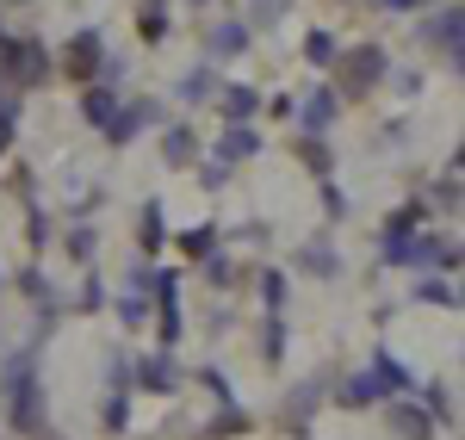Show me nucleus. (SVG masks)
I'll return each instance as SVG.
<instances>
[{
	"label": "nucleus",
	"mask_w": 465,
	"mask_h": 440,
	"mask_svg": "<svg viewBox=\"0 0 465 440\" xmlns=\"http://www.w3.org/2000/svg\"><path fill=\"white\" fill-rule=\"evenodd\" d=\"M193 155H199V137H193L186 124H168V131H162V161H168V168H186Z\"/></svg>",
	"instance_id": "nucleus-5"
},
{
	"label": "nucleus",
	"mask_w": 465,
	"mask_h": 440,
	"mask_svg": "<svg viewBox=\"0 0 465 440\" xmlns=\"http://www.w3.org/2000/svg\"><path fill=\"white\" fill-rule=\"evenodd\" d=\"M429 37L440 44V50H447V63H460V6H447V13H440V19L429 25Z\"/></svg>",
	"instance_id": "nucleus-10"
},
{
	"label": "nucleus",
	"mask_w": 465,
	"mask_h": 440,
	"mask_svg": "<svg viewBox=\"0 0 465 440\" xmlns=\"http://www.w3.org/2000/svg\"><path fill=\"white\" fill-rule=\"evenodd\" d=\"M193 6H205V0H193Z\"/></svg>",
	"instance_id": "nucleus-20"
},
{
	"label": "nucleus",
	"mask_w": 465,
	"mask_h": 440,
	"mask_svg": "<svg viewBox=\"0 0 465 440\" xmlns=\"http://www.w3.org/2000/svg\"><path fill=\"white\" fill-rule=\"evenodd\" d=\"M254 149H261V137H254L249 124H230V131H223V143H217V155H223V161H249Z\"/></svg>",
	"instance_id": "nucleus-9"
},
{
	"label": "nucleus",
	"mask_w": 465,
	"mask_h": 440,
	"mask_svg": "<svg viewBox=\"0 0 465 440\" xmlns=\"http://www.w3.org/2000/svg\"><path fill=\"white\" fill-rule=\"evenodd\" d=\"M217 100H223V118H230V124H249L254 112H261V93H254V87H223V93H217Z\"/></svg>",
	"instance_id": "nucleus-7"
},
{
	"label": "nucleus",
	"mask_w": 465,
	"mask_h": 440,
	"mask_svg": "<svg viewBox=\"0 0 465 440\" xmlns=\"http://www.w3.org/2000/svg\"><path fill=\"white\" fill-rule=\"evenodd\" d=\"M205 50H212V56H236V50H249V25H236V19H230V25H217Z\"/></svg>",
	"instance_id": "nucleus-11"
},
{
	"label": "nucleus",
	"mask_w": 465,
	"mask_h": 440,
	"mask_svg": "<svg viewBox=\"0 0 465 440\" xmlns=\"http://www.w3.org/2000/svg\"><path fill=\"white\" fill-rule=\"evenodd\" d=\"M0 74L13 87H44L50 81V50L32 37H0Z\"/></svg>",
	"instance_id": "nucleus-1"
},
{
	"label": "nucleus",
	"mask_w": 465,
	"mask_h": 440,
	"mask_svg": "<svg viewBox=\"0 0 465 440\" xmlns=\"http://www.w3.org/2000/svg\"><path fill=\"white\" fill-rule=\"evenodd\" d=\"M137 236H143V249H162V205L155 199L143 205V218H137Z\"/></svg>",
	"instance_id": "nucleus-13"
},
{
	"label": "nucleus",
	"mask_w": 465,
	"mask_h": 440,
	"mask_svg": "<svg viewBox=\"0 0 465 440\" xmlns=\"http://www.w3.org/2000/svg\"><path fill=\"white\" fill-rule=\"evenodd\" d=\"M0 6H25V0H0Z\"/></svg>",
	"instance_id": "nucleus-19"
},
{
	"label": "nucleus",
	"mask_w": 465,
	"mask_h": 440,
	"mask_svg": "<svg viewBox=\"0 0 465 440\" xmlns=\"http://www.w3.org/2000/svg\"><path fill=\"white\" fill-rule=\"evenodd\" d=\"M212 87H217V81H212L205 69H199V74H186V81H180V100H205Z\"/></svg>",
	"instance_id": "nucleus-16"
},
{
	"label": "nucleus",
	"mask_w": 465,
	"mask_h": 440,
	"mask_svg": "<svg viewBox=\"0 0 465 440\" xmlns=\"http://www.w3.org/2000/svg\"><path fill=\"white\" fill-rule=\"evenodd\" d=\"M385 6H391V13H410V6H422V0H385Z\"/></svg>",
	"instance_id": "nucleus-18"
},
{
	"label": "nucleus",
	"mask_w": 465,
	"mask_h": 440,
	"mask_svg": "<svg viewBox=\"0 0 465 440\" xmlns=\"http://www.w3.org/2000/svg\"><path fill=\"white\" fill-rule=\"evenodd\" d=\"M137 32H143V37H162V32H168V13H162V0H143V6H137Z\"/></svg>",
	"instance_id": "nucleus-12"
},
{
	"label": "nucleus",
	"mask_w": 465,
	"mask_h": 440,
	"mask_svg": "<svg viewBox=\"0 0 465 440\" xmlns=\"http://www.w3.org/2000/svg\"><path fill=\"white\" fill-rule=\"evenodd\" d=\"M112 112H118V100H112V87H100V81H94V87L81 93V118H87L94 131H106V124H112Z\"/></svg>",
	"instance_id": "nucleus-6"
},
{
	"label": "nucleus",
	"mask_w": 465,
	"mask_h": 440,
	"mask_svg": "<svg viewBox=\"0 0 465 440\" xmlns=\"http://www.w3.org/2000/svg\"><path fill=\"white\" fill-rule=\"evenodd\" d=\"M379 74H385V50L379 44H360L341 56V100H360V93H372L379 87Z\"/></svg>",
	"instance_id": "nucleus-2"
},
{
	"label": "nucleus",
	"mask_w": 465,
	"mask_h": 440,
	"mask_svg": "<svg viewBox=\"0 0 465 440\" xmlns=\"http://www.w3.org/2000/svg\"><path fill=\"white\" fill-rule=\"evenodd\" d=\"M100 56H106V44H100V32H74L69 37V74H100Z\"/></svg>",
	"instance_id": "nucleus-4"
},
{
	"label": "nucleus",
	"mask_w": 465,
	"mask_h": 440,
	"mask_svg": "<svg viewBox=\"0 0 465 440\" xmlns=\"http://www.w3.org/2000/svg\"><path fill=\"white\" fill-rule=\"evenodd\" d=\"M0 37H6V32H0Z\"/></svg>",
	"instance_id": "nucleus-21"
},
{
	"label": "nucleus",
	"mask_w": 465,
	"mask_h": 440,
	"mask_svg": "<svg viewBox=\"0 0 465 440\" xmlns=\"http://www.w3.org/2000/svg\"><path fill=\"white\" fill-rule=\"evenodd\" d=\"M13 124H19V100H13V87H0V149L13 143Z\"/></svg>",
	"instance_id": "nucleus-15"
},
{
	"label": "nucleus",
	"mask_w": 465,
	"mask_h": 440,
	"mask_svg": "<svg viewBox=\"0 0 465 440\" xmlns=\"http://www.w3.org/2000/svg\"><path fill=\"white\" fill-rule=\"evenodd\" d=\"M335 106H341V93H335V87H317V93L304 100V112H298V124H304V131H322V124L335 118Z\"/></svg>",
	"instance_id": "nucleus-8"
},
{
	"label": "nucleus",
	"mask_w": 465,
	"mask_h": 440,
	"mask_svg": "<svg viewBox=\"0 0 465 440\" xmlns=\"http://www.w3.org/2000/svg\"><path fill=\"white\" fill-rule=\"evenodd\" d=\"M304 56H311L317 69H329V63H335V37H329V32H311V37H304Z\"/></svg>",
	"instance_id": "nucleus-14"
},
{
	"label": "nucleus",
	"mask_w": 465,
	"mask_h": 440,
	"mask_svg": "<svg viewBox=\"0 0 465 440\" xmlns=\"http://www.w3.org/2000/svg\"><path fill=\"white\" fill-rule=\"evenodd\" d=\"M212 242H217L212 230H193V236H186V255H212Z\"/></svg>",
	"instance_id": "nucleus-17"
},
{
	"label": "nucleus",
	"mask_w": 465,
	"mask_h": 440,
	"mask_svg": "<svg viewBox=\"0 0 465 440\" xmlns=\"http://www.w3.org/2000/svg\"><path fill=\"white\" fill-rule=\"evenodd\" d=\"M155 124H162V100H131V106L112 112L106 137L112 143H131V137H143V131H155Z\"/></svg>",
	"instance_id": "nucleus-3"
}]
</instances>
